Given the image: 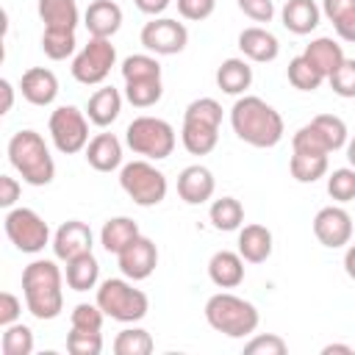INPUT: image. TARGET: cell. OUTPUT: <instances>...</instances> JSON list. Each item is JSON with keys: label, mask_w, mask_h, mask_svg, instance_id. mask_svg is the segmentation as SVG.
<instances>
[{"label": "cell", "mask_w": 355, "mask_h": 355, "mask_svg": "<svg viewBox=\"0 0 355 355\" xmlns=\"http://www.w3.org/2000/svg\"><path fill=\"white\" fill-rule=\"evenodd\" d=\"M230 128L244 144L258 147V150H269V147L280 144L283 133H286L280 111L255 94H244L233 103Z\"/></svg>", "instance_id": "1"}, {"label": "cell", "mask_w": 355, "mask_h": 355, "mask_svg": "<svg viewBox=\"0 0 355 355\" xmlns=\"http://www.w3.org/2000/svg\"><path fill=\"white\" fill-rule=\"evenodd\" d=\"M22 297L31 316L50 322L64 311V272L50 258H36L22 269Z\"/></svg>", "instance_id": "2"}, {"label": "cell", "mask_w": 355, "mask_h": 355, "mask_svg": "<svg viewBox=\"0 0 355 355\" xmlns=\"http://www.w3.org/2000/svg\"><path fill=\"white\" fill-rule=\"evenodd\" d=\"M8 164L17 169V175L28 183V186H47L55 178V161L50 155L47 141L42 139V133L25 128L17 130L8 139Z\"/></svg>", "instance_id": "3"}, {"label": "cell", "mask_w": 355, "mask_h": 355, "mask_svg": "<svg viewBox=\"0 0 355 355\" xmlns=\"http://www.w3.org/2000/svg\"><path fill=\"white\" fill-rule=\"evenodd\" d=\"M205 322L227 338H247L258 330L261 313L250 300L233 291H216L205 302Z\"/></svg>", "instance_id": "4"}, {"label": "cell", "mask_w": 355, "mask_h": 355, "mask_svg": "<svg viewBox=\"0 0 355 355\" xmlns=\"http://www.w3.org/2000/svg\"><path fill=\"white\" fill-rule=\"evenodd\" d=\"M219 125H222V105L214 97H197L183 111L180 144L191 155H208L219 144Z\"/></svg>", "instance_id": "5"}, {"label": "cell", "mask_w": 355, "mask_h": 355, "mask_svg": "<svg viewBox=\"0 0 355 355\" xmlns=\"http://www.w3.org/2000/svg\"><path fill=\"white\" fill-rule=\"evenodd\" d=\"M94 302L103 308V313L122 324H136L150 311V297L133 286L128 277H108L97 286Z\"/></svg>", "instance_id": "6"}, {"label": "cell", "mask_w": 355, "mask_h": 355, "mask_svg": "<svg viewBox=\"0 0 355 355\" xmlns=\"http://www.w3.org/2000/svg\"><path fill=\"white\" fill-rule=\"evenodd\" d=\"M125 144L147 161H164V158L172 155V150L178 144V136H175V128L166 119L141 114L125 128Z\"/></svg>", "instance_id": "7"}, {"label": "cell", "mask_w": 355, "mask_h": 355, "mask_svg": "<svg viewBox=\"0 0 355 355\" xmlns=\"http://www.w3.org/2000/svg\"><path fill=\"white\" fill-rule=\"evenodd\" d=\"M119 186L141 208H153V205L164 202V197L169 191L166 175L153 161H147V158H136V161L122 164V169H119Z\"/></svg>", "instance_id": "8"}, {"label": "cell", "mask_w": 355, "mask_h": 355, "mask_svg": "<svg viewBox=\"0 0 355 355\" xmlns=\"http://www.w3.org/2000/svg\"><path fill=\"white\" fill-rule=\"evenodd\" d=\"M3 227H6V236L8 241L19 250V252H28V255H36L42 252L53 236H50V225L33 211V208H11L6 211V219H3Z\"/></svg>", "instance_id": "9"}, {"label": "cell", "mask_w": 355, "mask_h": 355, "mask_svg": "<svg viewBox=\"0 0 355 355\" xmlns=\"http://www.w3.org/2000/svg\"><path fill=\"white\" fill-rule=\"evenodd\" d=\"M116 64V47L111 44V39H97L89 36V42L75 53L72 58V78L83 86H100L108 75L111 67Z\"/></svg>", "instance_id": "10"}, {"label": "cell", "mask_w": 355, "mask_h": 355, "mask_svg": "<svg viewBox=\"0 0 355 355\" xmlns=\"http://www.w3.org/2000/svg\"><path fill=\"white\" fill-rule=\"evenodd\" d=\"M50 139L58 153L75 155L89 144V116L78 105H58L47 119Z\"/></svg>", "instance_id": "11"}, {"label": "cell", "mask_w": 355, "mask_h": 355, "mask_svg": "<svg viewBox=\"0 0 355 355\" xmlns=\"http://www.w3.org/2000/svg\"><path fill=\"white\" fill-rule=\"evenodd\" d=\"M141 44L153 55H178L189 44V28L172 17H153L139 33Z\"/></svg>", "instance_id": "12"}, {"label": "cell", "mask_w": 355, "mask_h": 355, "mask_svg": "<svg viewBox=\"0 0 355 355\" xmlns=\"http://www.w3.org/2000/svg\"><path fill=\"white\" fill-rule=\"evenodd\" d=\"M313 236L327 250L347 247L352 241V216L341 205H324L313 216Z\"/></svg>", "instance_id": "13"}, {"label": "cell", "mask_w": 355, "mask_h": 355, "mask_svg": "<svg viewBox=\"0 0 355 355\" xmlns=\"http://www.w3.org/2000/svg\"><path fill=\"white\" fill-rule=\"evenodd\" d=\"M116 263H119V272H122L128 280H133V283L147 280V277L155 272V266H158V247H155L153 239L139 236V239H133V241L116 255Z\"/></svg>", "instance_id": "14"}, {"label": "cell", "mask_w": 355, "mask_h": 355, "mask_svg": "<svg viewBox=\"0 0 355 355\" xmlns=\"http://www.w3.org/2000/svg\"><path fill=\"white\" fill-rule=\"evenodd\" d=\"M50 247H53V255L67 263L69 258H78V255H83V252H92V247H94V233H92V227H89L86 222H80V219H67V222H61V225L55 227Z\"/></svg>", "instance_id": "15"}, {"label": "cell", "mask_w": 355, "mask_h": 355, "mask_svg": "<svg viewBox=\"0 0 355 355\" xmlns=\"http://www.w3.org/2000/svg\"><path fill=\"white\" fill-rule=\"evenodd\" d=\"M214 191H216V178L202 164H191L178 175V197L186 205H202L214 197Z\"/></svg>", "instance_id": "16"}, {"label": "cell", "mask_w": 355, "mask_h": 355, "mask_svg": "<svg viewBox=\"0 0 355 355\" xmlns=\"http://www.w3.org/2000/svg\"><path fill=\"white\" fill-rule=\"evenodd\" d=\"M19 92L31 105L44 108V105L55 103V97H58V78L47 67H31L19 78Z\"/></svg>", "instance_id": "17"}, {"label": "cell", "mask_w": 355, "mask_h": 355, "mask_svg": "<svg viewBox=\"0 0 355 355\" xmlns=\"http://www.w3.org/2000/svg\"><path fill=\"white\" fill-rule=\"evenodd\" d=\"M239 50L247 61H255V64H269L280 55V42L277 36L269 31V28H261V25H250L239 33Z\"/></svg>", "instance_id": "18"}, {"label": "cell", "mask_w": 355, "mask_h": 355, "mask_svg": "<svg viewBox=\"0 0 355 355\" xmlns=\"http://www.w3.org/2000/svg\"><path fill=\"white\" fill-rule=\"evenodd\" d=\"M83 25L89 36L97 39H111L122 28V8L116 0H94L83 11Z\"/></svg>", "instance_id": "19"}, {"label": "cell", "mask_w": 355, "mask_h": 355, "mask_svg": "<svg viewBox=\"0 0 355 355\" xmlns=\"http://www.w3.org/2000/svg\"><path fill=\"white\" fill-rule=\"evenodd\" d=\"M280 22L288 33L308 36L322 22V6H316V0H286L280 8Z\"/></svg>", "instance_id": "20"}, {"label": "cell", "mask_w": 355, "mask_h": 355, "mask_svg": "<svg viewBox=\"0 0 355 355\" xmlns=\"http://www.w3.org/2000/svg\"><path fill=\"white\" fill-rule=\"evenodd\" d=\"M244 263L239 250H219L208 261V277L216 288H236L244 283Z\"/></svg>", "instance_id": "21"}, {"label": "cell", "mask_w": 355, "mask_h": 355, "mask_svg": "<svg viewBox=\"0 0 355 355\" xmlns=\"http://www.w3.org/2000/svg\"><path fill=\"white\" fill-rule=\"evenodd\" d=\"M86 164L97 172H114L122 169V141L114 133H97L86 144Z\"/></svg>", "instance_id": "22"}, {"label": "cell", "mask_w": 355, "mask_h": 355, "mask_svg": "<svg viewBox=\"0 0 355 355\" xmlns=\"http://www.w3.org/2000/svg\"><path fill=\"white\" fill-rule=\"evenodd\" d=\"M275 250V239H272V230L266 225H244L239 227V252L247 263H263Z\"/></svg>", "instance_id": "23"}, {"label": "cell", "mask_w": 355, "mask_h": 355, "mask_svg": "<svg viewBox=\"0 0 355 355\" xmlns=\"http://www.w3.org/2000/svg\"><path fill=\"white\" fill-rule=\"evenodd\" d=\"M119 114H122V92L114 86H100L86 103V116L97 128L114 125L119 119Z\"/></svg>", "instance_id": "24"}, {"label": "cell", "mask_w": 355, "mask_h": 355, "mask_svg": "<svg viewBox=\"0 0 355 355\" xmlns=\"http://www.w3.org/2000/svg\"><path fill=\"white\" fill-rule=\"evenodd\" d=\"M36 11L47 31H75L80 22V11L75 0H39Z\"/></svg>", "instance_id": "25"}, {"label": "cell", "mask_w": 355, "mask_h": 355, "mask_svg": "<svg viewBox=\"0 0 355 355\" xmlns=\"http://www.w3.org/2000/svg\"><path fill=\"white\" fill-rule=\"evenodd\" d=\"M139 236H141V230L130 216H111L100 227V244L105 252H114V255H119Z\"/></svg>", "instance_id": "26"}, {"label": "cell", "mask_w": 355, "mask_h": 355, "mask_svg": "<svg viewBox=\"0 0 355 355\" xmlns=\"http://www.w3.org/2000/svg\"><path fill=\"white\" fill-rule=\"evenodd\" d=\"M302 55H305L324 78H330V75L341 67V61L347 58L344 50H341V44H338L336 39H330V36H319V39H313L311 44H305Z\"/></svg>", "instance_id": "27"}, {"label": "cell", "mask_w": 355, "mask_h": 355, "mask_svg": "<svg viewBox=\"0 0 355 355\" xmlns=\"http://www.w3.org/2000/svg\"><path fill=\"white\" fill-rule=\"evenodd\" d=\"M216 86L225 94H244L252 86V67L247 58H225L216 69Z\"/></svg>", "instance_id": "28"}, {"label": "cell", "mask_w": 355, "mask_h": 355, "mask_svg": "<svg viewBox=\"0 0 355 355\" xmlns=\"http://www.w3.org/2000/svg\"><path fill=\"white\" fill-rule=\"evenodd\" d=\"M64 280L72 291H89L100 283V263L94 252H83L78 258H69L64 266Z\"/></svg>", "instance_id": "29"}, {"label": "cell", "mask_w": 355, "mask_h": 355, "mask_svg": "<svg viewBox=\"0 0 355 355\" xmlns=\"http://www.w3.org/2000/svg\"><path fill=\"white\" fill-rule=\"evenodd\" d=\"M322 14L333 22L338 39L355 44V0H322Z\"/></svg>", "instance_id": "30"}, {"label": "cell", "mask_w": 355, "mask_h": 355, "mask_svg": "<svg viewBox=\"0 0 355 355\" xmlns=\"http://www.w3.org/2000/svg\"><path fill=\"white\" fill-rule=\"evenodd\" d=\"M208 219L216 230L222 233H230V230H239L244 225V205L236 200V197H219L211 202L208 208Z\"/></svg>", "instance_id": "31"}, {"label": "cell", "mask_w": 355, "mask_h": 355, "mask_svg": "<svg viewBox=\"0 0 355 355\" xmlns=\"http://www.w3.org/2000/svg\"><path fill=\"white\" fill-rule=\"evenodd\" d=\"M288 172L297 183H316L319 178L327 175V155H313V153H291Z\"/></svg>", "instance_id": "32"}, {"label": "cell", "mask_w": 355, "mask_h": 355, "mask_svg": "<svg viewBox=\"0 0 355 355\" xmlns=\"http://www.w3.org/2000/svg\"><path fill=\"white\" fill-rule=\"evenodd\" d=\"M164 97L161 78H141V80H125V100L133 108H153Z\"/></svg>", "instance_id": "33"}, {"label": "cell", "mask_w": 355, "mask_h": 355, "mask_svg": "<svg viewBox=\"0 0 355 355\" xmlns=\"http://www.w3.org/2000/svg\"><path fill=\"white\" fill-rule=\"evenodd\" d=\"M286 78H288V83H291L294 89H300V92H316V89L327 80L305 55H294V58L288 61Z\"/></svg>", "instance_id": "34"}, {"label": "cell", "mask_w": 355, "mask_h": 355, "mask_svg": "<svg viewBox=\"0 0 355 355\" xmlns=\"http://www.w3.org/2000/svg\"><path fill=\"white\" fill-rule=\"evenodd\" d=\"M153 349H155V341L144 327H125L114 338L116 355H150Z\"/></svg>", "instance_id": "35"}, {"label": "cell", "mask_w": 355, "mask_h": 355, "mask_svg": "<svg viewBox=\"0 0 355 355\" xmlns=\"http://www.w3.org/2000/svg\"><path fill=\"white\" fill-rule=\"evenodd\" d=\"M311 125L322 133V139H324V144L330 147V153L347 147L349 130H347V122H344L341 116H336V114H316V116L311 119Z\"/></svg>", "instance_id": "36"}, {"label": "cell", "mask_w": 355, "mask_h": 355, "mask_svg": "<svg viewBox=\"0 0 355 355\" xmlns=\"http://www.w3.org/2000/svg\"><path fill=\"white\" fill-rule=\"evenodd\" d=\"M42 53L50 58V61H64L69 55H75V47H78V39H75V31H47L42 33Z\"/></svg>", "instance_id": "37"}, {"label": "cell", "mask_w": 355, "mask_h": 355, "mask_svg": "<svg viewBox=\"0 0 355 355\" xmlns=\"http://www.w3.org/2000/svg\"><path fill=\"white\" fill-rule=\"evenodd\" d=\"M0 349H3V355H31L33 352V330L22 322L3 327Z\"/></svg>", "instance_id": "38"}, {"label": "cell", "mask_w": 355, "mask_h": 355, "mask_svg": "<svg viewBox=\"0 0 355 355\" xmlns=\"http://www.w3.org/2000/svg\"><path fill=\"white\" fill-rule=\"evenodd\" d=\"M125 80H141V78H161V64L153 53H136L128 55L119 67Z\"/></svg>", "instance_id": "39"}, {"label": "cell", "mask_w": 355, "mask_h": 355, "mask_svg": "<svg viewBox=\"0 0 355 355\" xmlns=\"http://www.w3.org/2000/svg\"><path fill=\"white\" fill-rule=\"evenodd\" d=\"M67 352H72V355H100L103 352V336L97 330L69 327V333H67Z\"/></svg>", "instance_id": "40"}, {"label": "cell", "mask_w": 355, "mask_h": 355, "mask_svg": "<svg viewBox=\"0 0 355 355\" xmlns=\"http://www.w3.org/2000/svg\"><path fill=\"white\" fill-rule=\"evenodd\" d=\"M327 194H330L336 202H349V200H355V169H352V166L333 169V172L327 175Z\"/></svg>", "instance_id": "41"}, {"label": "cell", "mask_w": 355, "mask_h": 355, "mask_svg": "<svg viewBox=\"0 0 355 355\" xmlns=\"http://www.w3.org/2000/svg\"><path fill=\"white\" fill-rule=\"evenodd\" d=\"M291 153H313V155H330V147L324 144L322 133L308 122L291 136Z\"/></svg>", "instance_id": "42"}, {"label": "cell", "mask_w": 355, "mask_h": 355, "mask_svg": "<svg viewBox=\"0 0 355 355\" xmlns=\"http://www.w3.org/2000/svg\"><path fill=\"white\" fill-rule=\"evenodd\" d=\"M103 308L97 302H78L69 313V327H78V330H103Z\"/></svg>", "instance_id": "43"}, {"label": "cell", "mask_w": 355, "mask_h": 355, "mask_svg": "<svg viewBox=\"0 0 355 355\" xmlns=\"http://www.w3.org/2000/svg\"><path fill=\"white\" fill-rule=\"evenodd\" d=\"M244 352L247 355H286L288 352V344L277 333H258V336H252L244 344Z\"/></svg>", "instance_id": "44"}, {"label": "cell", "mask_w": 355, "mask_h": 355, "mask_svg": "<svg viewBox=\"0 0 355 355\" xmlns=\"http://www.w3.org/2000/svg\"><path fill=\"white\" fill-rule=\"evenodd\" d=\"M327 83H330V89H333L338 97L352 100V97H355V58H344L341 67L327 78Z\"/></svg>", "instance_id": "45"}, {"label": "cell", "mask_w": 355, "mask_h": 355, "mask_svg": "<svg viewBox=\"0 0 355 355\" xmlns=\"http://www.w3.org/2000/svg\"><path fill=\"white\" fill-rule=\"evenodd\" d=\"M216 8V0H178V11L183 19H191V22H202L214 14Z\"/></svg>", "instance_id": "46"}, {"label": "cell", "mask_w": 355, "mask_h": 355, "mask_svg": "<svg viewBox=\"0 0 355 355\" xmlns=\"http://www.w3.org/2000/svg\"><path fill=\"white\" fill-rule=\"evenodd\" d=\"M236 6L252 22H272L275 17V0H236Z\"/></svg>", "instance_id": "47"}, {"label": "cell", "mask_w": 355, "mask_h": 355, "mask_svg": "<svg viewBox=\"0 0 355 355\" xmlns=\"http://www.w3.org/2000/svg\"><path fill=\"white\" fill-rule=\"evenodd\" d=\"M19 313H22L19 297L11 294V291H3V294H0V324L8 327V324H14V322H19Z\"/></svg>", "instance_id": "48"}, {"label": "cell", "mask_w": 355, "mask_h": 355, "mask_svg": "<svg viewBox=\"0 0 355 355\" xmlns=\"http://www.w3.org/2000/svg\"><path fill=\"white\" fill-rule=\"evenodd\" d=\"M19 191H22V186H19L17 178H11V175H0V205H3L6 211H11V208L17 205Z\"/></svg>", "instance_id": "49"}, {"label": "cell", "mask_w": 355, "mask_h": 355, "mask_svg": "<svg viewBox=\"0 0 355 355\" xmlns=\"http://www.w3.org/2000/svg\"><path fill=\"white\" fill-rule=\"evenodd\" d=\"M133 3H136V8H139L141 14H147V17H161V14L169 8L172 0H133Z\"/></svg>", "instance_id": "50"}, {"label": "cell", "mask_w": 355, "mask_h": 355, "mask_svg": "<svg viewBox=\"0 0 355 355\" xmlns=\"http://www.w3.org/2000/svg\"><path fill=\"white\" fill-rule=\"evenodd\" d=\"M0 94H3V105H0V114H8L11 108H14V86H11V80H0Z\"/></svg>", "instance_id": "51"}, {"label": "cell", "mask_w": 355, "mask_h": 355, "mask_svg": "<svg viewBox=\"0 0 355 355\" xmlns=\"http://www.w3.org/2000/svg\"><path fill=\"white\" fill-rule=\"evenodd\" d=\"M344 272H347V277L355 280V244H349L344 252Z\"/></svg>", "instance_id": "52"}, {"label": "cell", "mask_w": 355, "mask_h": 355, "mask_svg": "<svg viewBox=\"0 0 355 355\" xmlns=\"http://www.w3.org/2000/svg\"><path fill=\"white\" fill-rule=\"evenodd\" d=\"M333 352H341V355H355V349L349 344H327L322 347V355H333Z\"/></svg>", "instance_id": "53"}, {"label": "cell", "mask_w": 355, "mask_h": 355, "mask_svg": "<svg viewBox=\"0 0 355 355\" xmlns=\"http://www.w3.org/2000/svg\"><path fill=\"white\" fill-rule=\"evenodd\" d=\"M347 161H349V166L355 169V136L347 141Z\"/></svg>", "instance_id": "54"}]
</instances>
